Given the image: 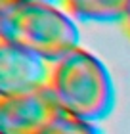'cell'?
Returning a JSON list of instances; mask_svg holds the SVG:
<instances>
[{
    "label": "cell",
    "mask_w": 130,
    "mask_h": 134,
    "mask_svg": "<svg viewBox=\"0 0 130 134\" xmlns=\"http://www.w3.org/2000/svg\"><path fill=\"white\" fill-rule=\"evenodd\" d=\"M48 88L65 115L86 123H98L113 111L115 84L100 59L84 48L52 63Z\"/></svg>",
    "instance_id": "cell-2"
},
{
    "label": "cell",
    "mask_w": 130,
    "mask_h": 134,
    "mask_svg": "<svg viewBox=\"0 0 130 134\" xmlns=\"http://www.w3.org/2000/svg\"><path fill=\"white\" fill-rule=\"evenodd\" d=\"M46 134H103L94 123L75 119L71 115H61L55 123L46 130Z\"/></svg>",
    "instance_id": "cell-6"
},
{
    "label": "cell",
    "mask_w": 130,
    "mask_h": 134,
    "mask_svg": "<svg viewBox=\"0 0 130 134\" xmlns=\"http://www.w3.org/2000/svg\"><path fill=\"white\" fill-rule=\"evenodd\" d=\"M65 111L50 88L0 96V134H46Z\"/></svg>",
    "instance_id": "cell-3"
},
{
    "label": "cell",
    "mask_w": 130,
    "mask_h": 134,
    "mask_svg": "<svg viewBox=\"0 0 130 134\" xmlns=\"http://www.w3.org/2000/svg\"><path fill=\"white\" fill-rule=\"evenodd\" d=\"M21 2H27V0H0V8H4V6H12V4H21Z\"/></svg>",
    "instance_id": "cell-8"
},
{
    "label": "cell",
    "mask_w": 130,
    "mask_h": 134,
    "mask_svg": "<svg viewBox=\"0 0 130 134\" xmlns=\"http://www.w3.org/2000/svg\"><path fill=\"white\" fill-rule=\"evenodd\" d=\"M125 27H126V33H128V36H130V8H128V14H126V17H125Z\"/></svg>",
    "instance_id": "cell-9"
},
{
    "label": "cell",
    "mask_w": 130,
    "mask_h": 134,
    "mask_svg": "<svg viewBox=\"0 0 130 134\" xmlns=\"http://www.w3.org/2000/svg\"><path fill=\"white\" fill-rule=\"evenodd\" d=\"M0 40L52 65L78 48V27L63 8L27 0L0 8Z\"/></svg>",
    "instance_id": "cell-1"
},
{
    "label": "cell",
    "mask_w": 130,
    "mask_h": 134,
    "mask_svg": "<svg viewBox=\"0 0 130 134\" xmlns=\"http://www.w3.org/2000/svg\"><path fill=\"white\" fill-rule=\"evenodd\" d=\"M52 65L38 56L0 40V96L46 88Z\"/></svg>",
    "instance_id": "cell-4"
},
{
    "label": "cell",
    "mask_w": 130,
    "mask_h": 134,
    "mask_svg": "<svg viewBox=\"0 0 130 134\" xmlns=\"http://www.w3.org/2000/svg\"><path fill=\"white\" fill-rule=\"evenodd\" d=\"M130 0H65L63 10L73 19L115 23L125 21L128 14Z\"/></svg>",
    "instance_id": "cell-5"
},
{
    "label": "cell",
    "mask_w": 130,
    "mask_h": 134,
    "mask_svg": "<svg viewBox=\"0 0 130 134\" xmlns=\"http://www.w3.org/2000/svg\"><path fill=\"white\" fill-rule=\"evenodd\" d=\"M38 2H44V4H50V6H55V8H63L65 0H38Z\"/></svg>",
    "instance_id": "cell-7"
}]
</instances>
